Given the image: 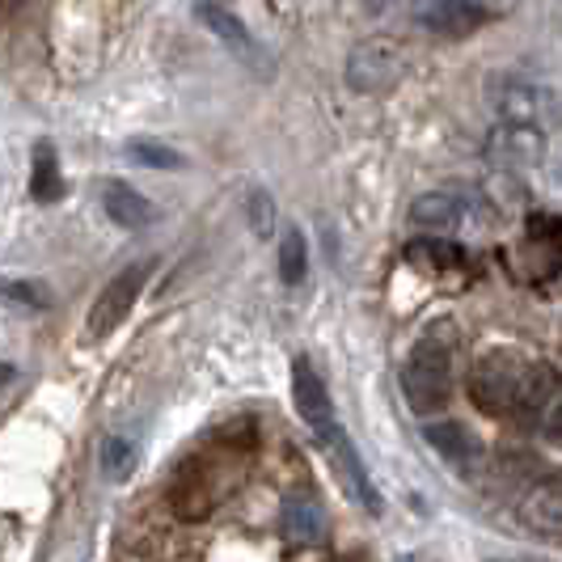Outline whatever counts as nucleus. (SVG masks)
Instances as JSON below:
<instances>
[{
  "instance_id": "obj_26",
  "label": "nucleus",
  "mask_w": 562,
  "mask_h": 562,
  "mask_svg": "<svg viewBox=\"0 0 562 562\" xmlns=\"http://www.w3.org/2000/svg\"><path fill=\"white\" fill-rule=\"evenodd\" d=\"M546 431H550L554 440H562V397H559V402H554V411L546 415Z\"/></svg>"
},
{
  "instance_id": "obj_8",
  "label": "nucleus",
  "mask_w": 562,
  "mask_h": 562,
  "mask_svg": "<svg viewBox=\"0 0 562 562\" xmlns=\"http://www.w3.org/2000/svg\"><path fill=\"white\" fill-rule=\"evenodd\" d=\"M486 161L495 169H533L546 161V132L525 123H499L486 136Z\"/></svg>"
},
{
  "instance_id": "obj_13",
  "label": "nucleus",
  "mask_w": 562,
  "mask_h": 562,
  "mask_svg": "<svg viewBox=\"0 0 562 562\" xmlns=\"http://www.w3.org/2000/svg\"><path fill=\"white\" fill-rule=\"evenodd\" d=\"M292 397H296L301 419L310 423L313 431L330 427V394H326V381H322L305 360L292 364Z\"/></svg>"
},
{
  "instance_id": "obj_27",
  "label": "nucleus",
  "mask_w": 562,
  "mask_h": 562,
  "mask_svg": "<svg viewBox=\"0 0 562 562\" xmlns=\"http://www.w3.org/2000/svg\"><path fill=\"white\" fill-rule=\"evenodd\" d=\"M482 4H486V9H495V13H507L516 0H482Z\"/></svg>"
},
{
  "instance_id": "obj_17",
  "label": "nucleus",
  "mask_w": 562,
  "mask_h": 562,
  "mask_svg": "<svg viewBox=\"0 0 562 562\" xmlns=\"http://www.w3.org/2000/svg\"><path fill=\"white\" fill-rule=\"evenodd\" d=\"M406 258L415 262V267H427V271H461L465 267V250L449 241V237H415L411 246H406Z\"/></svg>"
},
{
  "instance_id": "obj_18",
  "label": "nucleus",
  "mask_w": 562,
  "mask_h": 562,
  "mask_svg": "<svg viewBox=\"0 0 562 562\" xmlns=\"http://www.w3.org/2000/svg\"><path fill=\"white\" fill-rule=\"evenodd\" d=\"M64 195V173H59L56 148L47 140L34 144V166H30V199L38 203H56Z\"/></svg>"
},
{
  "instance_id": "obj_10",
  "label": "nucleus",
  "mask_w": 562,
  "mask_h": 562,
  "mask_svg": "<svg viewBox=\"0 0 562 562\" xmlns=\"http://www.w3.org/2000/svg\"><path fill=\"white\" fill-rule=\"evenodd\" d=\"M520 525L537 537H562V474L541 479L520 499Z\"/></svg>"
},
{
  "instance_id": "obj_12",
  "label": "nucleus",
  "mask_w": 562,
  "mask_h": 562,
  "mask_svg": "<svg viewBox=\"0 0 562 562\" xmlns=\"http://www.w3.org/2000/svg\"><path fill=\"white\" fill-rule=\"evenodd\" d=\"M195 18L207 30H212V34H216V38H221L225 47H233L237 56L246 59L250 68H258V72H262V47L254 43V34L246 30V22H241L237 13H228L225 4H216V0H199V4H195Z\"/></svg>"
},
{
  "instance_id": "obj_20",
  "label": "nucleus",
  "mask_w": 562,
  "mask_h": 562,
  "mask_svg": "<svg viewBox=\"0 0 562 562\" xmlns=\"http://www.w3.org/2000/svg\"><path fill=\"white\" fill-rule=\"evenodd\" d=\"M310 271V246H305V233L301 228H283V241H280V280L288 288L305 280Z\"/></svg>"
},
{
  "instance_id": "obj_5",
  "label": "nucleus",
  "mask_w": 562,
  "mask_h": 562,
  "mask_svg": "<svg viewBox=\"0 0 562 562\" xmlns=\"http://www.w3.org/2000/svg\"><path fill=\"white\" fill-rule=\"evenodd\" d=\"M148 280V262H132V267H123L119 276H114L102 292H98V301H93V310H89V335L93 338H106L111 330L123 326V317L132 313V305L140 301V288Z\"/></svg>"
},
{
  "instance_id": "obj_25",
  "label": "nucleus",
  "mask_w": 562,
  "mask_h": 562,
  "mask_svg": "<svg viewBox=\"0 0 562 562\" xmlns=\"http://www.w3.org/2000/svg\"><path fill=\"white\" fill-rule=\"evenodd\" d=\"M4 296H9L13 305H30V310H47V305H52L47 288H43V283H26V280H13L4 288Z\"/></svg>"
},
{
  "instance_id": "obj_21",
  "label": "nucleus",
  "mask_w": 562,
  "mask_h": 562,
  "mask_svg": "<svg viewBox=\"0 0 562 562\" xmlns=\"http://www.w3.org/2000/svg\"><path fill=\"white\" fill-rule=\"evenodd\" d=\"M98 465H102V474L111 482L132 479V470H136V445L123 440V436H106L102 449H98Z\"/></svg>"
},
{
  "instance_id": "obj_7",
  "label": "nucleus",
  "mask_w": 562,
  "mask_h": 562,
  "mask_svg": "<svg viewBox=\"0 0 562 562\" xmlns=\"http://www.w3.org/2000/svg\"><path fill=\"white\" fill-rule=\"evenodd\" d=\"M317 445H322V452L330 457V465H335V474L342 479V486H347V495L360 499L368 512H381V495H376V486H372V479H368V470H364V461H360V452H356V445L347 440V431H342L338 423H330V427L317 431Z\"/></svg>"
},
{
  "instance_id": "obj_16",
  "label": "nucleus",
  "mask_w": 562,
  "mask_h": 562,
  "mask_svg": "<svg viewBox=\"0 0 562 562\" xmlns=\"http://www.w3.org/2000/svg\"><path fill=\"white\" fill-rule=\"evenodd\" d=\"M411 225L427 228L431 237H445L452 228L461 225V203L445 191H431V195H419L411 203Z\"/></svg>"
},
{
  "instance_id": "obj_9",
  "label": "nucleus",
  "mask_w": 562,
  "mask_h": 562,
  "mask_svg": "<svg viewBox=\"0 0 562 562\" xmlns=\"http://www.w3.org/2000/svg\"><path fill=\"white\" fill-rule=\"evenodd\" d=\"M562 397V381H559V368L537 360V364L525 368L520 376V390H516V402H512V419L520 427H533L537 419H546L554 411V402Z\"/></svg>"
},
{
  "instance_id": "obj_15",
  "label": "nucleus",
  "mask_w": 562,
  "mask_h": 562,
  "mask_svg": "<svg viewBox=\"0 0 562 562\" xmlns=\"http://www.w3.org/2000/svg\"><path fill=\"white\" fill-rule=\"evenodd\" d=\"M102 207L119 228H144L153 225V203L132 187V182H102Z\"/></svg>"
},
{
  "instance_id": "obj_22",
  "label": "nucleus",
  "mask_w": 562,
  "mask_h": 562,
  "mask_svg": "<svg viewBox=\"0 0 562 562\" xmlns=\"http://www.w3.org/2000/svg\"><path fill=\"white\" fill-rule=\"evenodd\" d=\"M127 157L144 169H187V157L178 148H169L161 140H148V136H136L127 140Z\"/></svg>"
},
{
  "instance_id": "obj_19",
  "label": "nucleus",
  "mask_w": 562,
  "mask_h": 562,
  "mask_svg": "<svg viewBox=\"0 0 562 562\" xmlns=\"http://www.w3.org/2000/svg\"><path fill=\"white\" fill-rule=\"evenodd\" d=\"M169 504H173V512H178L182 520H203V516L212 512V491H207L203 474H199V470L178 474V482L169 486Z\"/></svg>"
},
{
  "instance_id": "obj_4",
  "label": "nucleus",
  "mask_w": 562,
  "mask_h": 562,
  "mask_svg": "<svg viewBox=\"0 0 562 562\" xmlns=\"http://www.w3.org/2000/svg\"><path fill=\"white\" fill-rule=\"evenodd\" d=\"M525 368L529 364H525L516 351H486V356L474 360L465 390L479 402L482 415H512V402H516Z\"/></svg>"
},
{
  "instance_id": "obj_14",
  "label": "nucleus",
  "mask_w": 562,
  "mask_h": 562,
  "mask_svg": "<svg viewBox=\"0 0 562 562\" xmlns=\"http://www.w3.org/2000/svg\"><path fill=\"white\" fill-rule=\"evenodd\" d=\"M280 529L292 546H317V541H326V512L322 504H313L310 495H292L283 504Z\"/></svg>"
},
{
  "instance_id": "obj_1",
  "label": "nucleus",
  "mask_w": 562,
  "mask_h": 562,
  "mask_svg": "<svg viewBox=\"0 0 562 562\" xmlns=\"http://www.w3.org/2000/svg\"><path fill=\"white\" fill-rule=\"evenodd\" d=\"M402 394L415 415H436L445 411L452 397V351L449 342H440L436 330L423 338L411 351V360L402 368Z\"/></svg>"
},
{
  "instance_id": "obj_11",
  "label": "nucleus",
  "mask_w": 562,
  "mask_h": 562,
  "mask_svg": "<svg viewBox=\"0 0 562 562\" xmlns=\"http://www.w3.org/2000/svg\"><path fill=\"white\" fill-rule=\"evenodd\" d=\"M423 440L440 452V457L449 461L457 474H474V470L482 465L479 436H474V431H465L461 423H452V419L427 423V427H423Z\"/></svg>"
},
{
  "instance_id": "obj_23",
  "label": "nucleus",
  "mask_w": 562,
  "mask_h": 562,
  "mask_svg": "<svg viewBox=\"0 0 562 562\" xmlns=\"http://www.w3.org/2000/svg\"><path fill=\"white\" fill-rule=\"evenodd\" d=\"M486 195H491V203L495 207H504V212H512V207H520L525 199H529V191L512 178V169H495L491 178H486Z\"/></svg>"
},
{
  "instance_id": "obj_24",
  "label": "nucleus",
  "mask_w": 562,
  "mask_h": 562,
  "mask_svg": "<svg viewBox=\"0 0 562 562\" xmlns=\"http://www.w3.org/2000/svg\"><path fill=\"white\" fill-rule=\"evenodd\" d=\"M246 216H250V228L254 237H271V228H276V203H271V195L267 191H254L250 199H246Z\"/></svg>"
},
{
  "instance_id": "obj_2",
  "label": "nucleus",
  "mask_w": 562,
  "mask_h": 562,
  "mask_svg": "<svg viewBox=\"0 0 562 562\" xmlns=\"http://www.w3.org/2000/svg\"><path fill=\"white\" fill-rule=\"evenodd\" d=\"M486 98L499 111L504 123H525V127H554L562 119L559 93L550 85L525 81V77H491L486 81Z\"/></svg>"
},
{
  "instance_id": "obj_3",
  "label": "nucleus",
  "mask_w": 562,
  "mask_h": 562,
  "mask_svg": "<svg viewBox=\"0 0 562 562\" xmlns=\"http://www.w3.org/2000/svg\"><path fill=\"white\" fill-rule=\"evenodd\" d=\"M406 72V52L390 34H368L347 52V85L356 93H390Z\"/></svg>"
},
{
  "instance_id": "obj_6",
  "label": "nucleus",
  "mask_w": 562,
  "mask_h": 562,
  "mask_svg": "<svg viewBox=\"0 0 562 562\" xmlns=\"http://www.w3.org/2000/svg\"><path fill=\"white\" fill-rule=\"evenodd\" d=\"M499 13L486 9L482 0H415V22L427 34H440V38H465V34H479L486 22H495Z\"/></svg>"
}]
</instances>
